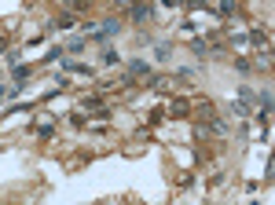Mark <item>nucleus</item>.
I'll use <instances>...</instances> for the list:
<instances>
[{
  "label": "nucleus",
  "mask_w": 275,
  "mask_h": 205,
  "mask_svg": "<svg viewBox=\"0 0 275 205\" xmlns=\"http://www.w3.org/2000/svg\"><path fill=\"white\" fill-rule=\"evenodd\" d=\"M162 4H165V8H183L187 0H162Z\"/></svg>",
  "instance_id": "nucleus-23"
},
{
  "label": "nucleus",
  "mask_w": 275,
  "mask_h": 205,
  "mask_svg": "<svg viewBox=\"0 0 275 205\" xmlns=\"http://www.w3.org/2000/svg\"><path fill=\"white\" fill-rule=\"evenodd\" d=\"M59 4H63L66 11H85V8H88V0H59Z\"/></svg>",
  "instance_id": "nucleus-16"
},
{
  "label": "nucleus",
  "mask_w": 275,
  "mask_h": 205,
  "mask_svg": "<svg viewBox=\"0 0 275 205\" xmlns=\"http://www.w3.org/2000/svg\"><path fill=\"white\" fill-rule=\"evenodd\" d=\"M239 99H242V103H253V88L242 85V88H239Z\"/></svg>",
  "instance_id": "nucleus-20"
},
{
  "label": "nucleus",
  "mask_w": 275,
  "mask_h": 205,
  "mask_svg": "<svg viewBox=\"0 0 275 205\" xmlns=\"http://www.w3.org/2000/svg\"><path fill=\"white\" fill-rule=\"evenodd\" d=\"M73 129H88V117H85V110H73V114H66Z\"/></svg>",
  "instance_id": "nucleus-12"
},
{
  "label": "nucleus",
  "mask_w": 275,
  "mask_h": 205,
  "mask_svg": "<svg viewBox=\"0 0 275 205\" xmlns=\"http://www.w3.org/2000/svg\"><path fill=\"white\" fill-rule=\"evenodd\" d=\"M129 73H136V77H150V62H147V59H132V62H129Z\"/></svg>",
  "instance_id": "nucleus-6"
},
{
  "label": "nucleus",
  "mask_w": 275,
  "mask_h": 205,
  "mask_svg": "<svg viewBox=\"0 0 275 205\" xmlns=\"http://www.w3.org/2000/svg\"><path fill=\"white\" fill-rule=\"evenodd\" d=\"M257 70H271V52H261V55H257Z\"/></svg>",
  "instance_id": "nucleus-19"
},
{
  "label": "nucleus",
  "mask_w": 275,
  "mask_h": 205,
  "mask_svg": "<svg viewBox=\"0 0 275 205\" xmlns=\"http://www.w3.org/2000/svg\"><path fill=\"white\" fill-rule=\"evenodd\" d=\"M217 11L224 15V19H231V15L239 11V4H235V0H220V4H217Z\"/></svg>",
  "instance_id": "nucleus-13"
},
{
  "label": "nucleus",
  "mask_w": 275,
  "mask_h": 205,
  "mask_svg": "<svg viewBox=\"0 0 275 205\" xmlns=\"http://www.w3.org/2000/svg\"><path fill=\"white\" fill-rule=\"evenodd\" d=\"M169 114H173V117H191V103H187V99H173Z\"/></svg>",
  "instance_id": "nucleus-7"
},
{
  "label": "nucleus",
  "mask_w": 275,
  "mask_h": 205,
  "mask_svg": "<svg viewBox=\"0 0 275 205\" xmlns=\"http://www.w3.org/2000/svg\"><path fill=\"white\" fill-rule=\"evenodd\" d=\"M227 110H231V117H250V103H231V106H227Z\"/></svg>",
  "instance_id": "nucleus-14"
},
{
  "label": "nucleus",
  "mask_w": 275,
  "mask_h": 205,
  "mask_svg": "<svg viewBox=\"0 0 275 205\" xmlns=\"http://www.w3.org/2000/svg\"><path fill=\"white\" fill-rule=\"evenodd\" d=\"M8 48H11V37H8V33H0V55H4Z\"/></svg>",
  "instance_id": "nucleus-22"
},
{
  "label": "nucleus",
  "mask_w": 275,
  "mask_h": 205,
  "mask_svg": "<svg viewBox=\"0 0 275 205\" xmlns=\"http://www.w3.org/2000/svg\"><path fill=\"white\" fill-rule=\"evenodd\" d=\"M19 59H22L19 48H8V52H4V62H8V66H19Z\"/></svg>",
  "instance_id": "nucleus-18"
},
{
  "label": "nucleus",
  "mask_w": 275,
  "mask_h": 205,
  "mask_svg": "<svg viewBox=\"0 0 275 205\" xmlns=\"http://www.w3.org/2000/svg\"><path fill=\"white\" fill-rule=\"evenodd\" d=\"M99 106H103V96H99V92H96V96H85V99H81V110H85V114H96Z\"/></svg>",
  "instance_id": "nucleus-8"
},
{
  "label": "nucleus",
  "mask_w": 275,
  "mask_h": 205,
  "mask_svg": "<svg viewBox=\"0 0 275 205\" xmlns=\"http://www.w3.org/2000/svg\"><path fill=\"white\" fill-rule=\"evenodd\" d=\"M150 15H154V4H150V0H136L132 4V22H147Z\"/></svg>",
  "instance_id": "nucleus-2"
},
{
  "label": "nucleus",
  "mask_w": 275,
  "mask_h": 205,
  "mask_svg": "<svg viewBox=\"0 0 275 205\" xmlns=\"http://www.w3.org/2000/svg\"><path fill=\"white\" fill-rule=\"evenodd\" d=\"M257 106H261V110H257V114H264V117H271V88H264V92H257Z\"/></svg>",
  "instance_id": "nucleus-4"
},
{
  "label": "nucleus",
  "mask_w": 275,
  "mask_h": 205,
  "mask_svg": "<svg viewBox=\"0 0 275 205\" xmlns=\"http://www.w3.org/2000/svg\"><path fill=\"white\" fill-rule=\"evenodd\" d=\"M246 40H253V44H257L261 52H271V48H268V40H271V37H268V29H264V26H250Z\"/></svg>",
  "instance_id": "nucleus-1"
},
{
  "label": "nucleus",
  "mask_w": 275,
  "mask_h": 205,
  "mask_svg": "<svg viewBox=\"0 0 275 205\" xmlns=\"http://www.w3.org/2000/svg\"><path fill=\"white\" fill-rule=\"evenodd\" d=\"M85 48H88V37H70L66 40V52H73V55H81Z\"/></svg>",
  "instance_id": "nucleus-10"
},
{
  "label": "nucleus",
  "mask_w": 275,
  "mask_h": 205,
  "mask_svg": "<svg viewBox=\"0 0 275 205\" xmlns=\"http://www.w3.org/2000/svg\"><path fill=\"white\" fill-rule=\"evenodd\" d=\"M73 26H77V19H73L70 11H63V15H55V22L48 29H73Z\"/></svg>",
  "instance_id": "nucleus-5"
},
{
  "label": "nucleus",
  "mask_w": 275,
  "mask_h": 205,
  "mask_svg": "<svg viewBox=\"0 0 275 205\" xmlns=\"http://www.w3.org/2000/svg\"><path fill=\"white\" fill-rule=\"evenodd\" d=\"M117 62H121L117 48H103V66H117Z\"/></svg>",
  "instance_id": "nucleus-15"
},
{
  "label": "nucleus",
  "mask_w": 275,
  "mask_h": 205,
  "mask_svg": "<svg viewBox=\"0 0 275 205\" xmlns=\"http://www.w3.org/2000/svg\"><path fill=\"white\" fill-rule=\"evenodd\" d=\"M59 66H63V70H70V73H77V77H88V81L96 77V70H92V66H85V62H70V59H63Z\"/></svg>",
  "instance_id": "nucleus-3"
},
{
  "label": "nucleus",
  "mask_w": 275,
  "mask_h": 205,
  "mask_svg": "<svg viewBox=\"0 0 275 205\" xmlns=\"http://www.w3.org/2000/svg\"><path fill=\"white\" fill-rule=\"evenodd\" d=\"M33 132H37L41 139H52V136H55V125H52V121H48V125H37Z\"/></svg>",
  "instance_id": "nucleus-17"
},
{
  "label": "nucleus",
  "mask_w": 275,
  "mask_h": 205,
  "mask_svg": "<svg viewBox=\"0 0 275 205\" xmlns=\"http://www.w3.org/2000/svg\"><path fill=\"white\" fill-rule=\"evenodd\" d=\"M147 81H150V92H169V85H173V77H154V73H150Z\"/></svg>",
  "instance_id": "nucleus-9"
},
{
  "label": "nucleus",
  "mask_w": 275,
  "mask_h": 205,
  "mask_svg": "<svg viewBox=\"0 0 275 205\" xmlns=\"http://www.w3.org/2000/svg\"><path fill=\"white\" fill-rule=\"evenodd\" d=\"M29 73H33V66H26V62H19V66H11V81H26Z\"/></svg>",
  "instance_id": "nucleus-11"
},
{
  "label": "nucleus",
  "mask_w": 275,
  "mask_h": 205,
  "mask_svg": "<svg viewBox=\"0 0 275 205\" xmlns=\"http://www.w3.org/2000/svg\"><path fill=\"white\" fill-rule=\"evenodd\" d=\"M154 55H158V59H169V55H173V48H169V44H158Z\"/></svg>",
  "instance_id": "nucleus-21"
}]
</instances>
